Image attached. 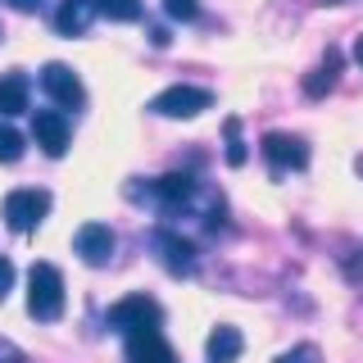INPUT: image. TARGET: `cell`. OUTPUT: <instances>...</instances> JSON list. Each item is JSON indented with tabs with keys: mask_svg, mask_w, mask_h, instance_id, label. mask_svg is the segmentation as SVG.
Returning <instances> with one entry per match:
<instances>
[{
	"mask_svg": "<svg viewBox=\"0 0 363 363\" xmlns=\"http://www.w3.org/2000/svg\"><path fill=\"white\" fill-rule=\"evenodd\" d=\"M96 14H100V0H60L55 28H60V37H82L91 23H96Z\"/></svg>",
	"mask_w": 363,
	"mask_h": 363,
	"instance_id": "30bf717a",
	"label": "cell"
},
{
	"mask_svg": "<svg viewBox=\"0 0 363 363\" xmlns=\"http://www.w3.org/2000/svg\"><path fill=\"white\" fill-rule=\"evenodd\" d=\"M113 232L105 223H82L77 227V236H73V250L82 255V264H91V268H100V264H109L113 259Z\"/></svg>",
	"mask_w": 363,
	"mask_h": 363,
	"instance_id": "52a82bcc",
	"label": "cell"
},
{
	"mask_svg": "<svg viewBox=\"0 0 363 363\" xmlns=\"http://www.w3.org/2000/svg\"><path fill=\"white\" fill-rule=\"evenodd\" d=\"M32 136H37V145L50 159H60L68 150V118H64V109H37V118H32Z\"/></svg>",
	"mask_w": 363,
	"mask_h": 363,
	"instance_id": "ba28073f",
	"label": "cell"
},
{
	"mask_svg": "<svg viewBox=\"0 0 363 363\" xmlns=\"http://www.w3.org/2000/svg\"><path fill=\"white\" fill-rule=\"evenodd\" d=\"M28 73H0V118H14L28 109Z\"/></svg>",
	"mask_w": 363,
	"mask_h": 363,
	"instance_id": "7c38bea8",
	"label": "cell"
},
{
	"mask_svg": "<svg viewBox=\"0 0 363 363\" xmlns=\"http://www.w3.org/2000/svg\"><path fill=\"white\" fill-rule=\"evenodd\" d=\"M100 14L113 23H136L141 18V0H100Z\"/></svg>",
	"mask_w": 363,
	"mask_h": 363,
	"instance_id": "2e32d148",
	"label": "cell"
},
{
	"mask_svg": "<svg viewBox=\"0 0 363 363\" xmlns=\"http://www.w3.org/2000/svg\"><path fill=\"white\" fill-rule=\"evenodd\" d=\"M196 177H186V173H164V177H159L155 182V196L159 200H164V204H173V209H177V204H191V200H196Z\"/></svg>",
	"mask_w": 363,
	"mask_h": 363,
	"instance_id": "5bb4252c",
	"label": "cell"
},
{
	"mask_svg": "<svg viewBox=\"0 0 363 363\" xmlns=\"http://www.w3.org/2000/svg\"><path fill=\"white\" fill-rule=\"evenodd\" d=\"M155 245H159V255H164V264L173 272H191V268H196V250H191V241H182V236H173V232H159Z\"/></svg>",
	"mask_w": 363,
	"mask_h": 363,
	"instance_id": "4fadbf2b",
	"label": "cell"
},
{
	"mask_svg": "<svg viewBox=\"0 0 363 363\" xmlns=\"http://www.w3.org/2000/svg\"><path fill=\"white\" fill-rule=\"evenodd\" d=\"M272 363H323V350H318V345H309V340H304V345H291L286 354H277Z\"/></svg>",
	"mask_w": 363,
	"mask_h": 363,
	"instance_id": "ac0fdd59",
	"label": "cell"
},
{
	"mask_svg": "<svg viewBox=\"0 0 363 363\" xmlns=\"http://www.w3.org/2000/svg\"><path fill=\"white\" fill-rule=\"evenodd\" d=\"M9 291H14V264H9V259H0V300H5Z\"/></svg>",
	"mask_w": 363,
	"mask_h": 363,
	"instance_id": "44dd1931",
	"label": "cell"
},
{
	"mask_svg": "<svg viewBox=\"0 0 363 363\" xmlns=\"http://www.w3.org/2000/svg\"><path fill=\"white\" fill-rule=\"evenodd\" d=\"M9 5H14V9H37L41 0H9Z\"/></svg>",
	"mask_w": 363,
	"mask_h": 363,
	"instance_id": "603a6c76",
	"label": "cell"
},
{
	"mask_svg": "<svg viewBox=\"0 0 363 363\" xmlns=\"http://www.w3.org/2000/svg\"><path fill=\"white\" fill-rule=\"evenodd\" d=\"M18 159H23V136L9 123H0V164H18Z\"/></svg>",
	"mask_w": 363,
	"mask_h": 363,
	"instance_id": "e0dca14e",
	"label": "cell"
},
{
	"mask_svg": "<svg viewBox=\"0 0 363 363\" xmlns=\"http://www.w3.org/2000/svg\"><path fill=\"white\" fill-rule=\"evenodd\" d=\"M354 60H359V64H363V37H359V41H354Z\"/></svg>",
	"mask_w": 363,
	"mask_h": 363,
	"instance_id": "cb8c5ba5",
	"label": "cell"
},
{
	"mask_svg": "<svg viewBox=\"0 0 363 363\" xmlns=\"http://www.w3.org/2000/svg\"><path fill=\"white\" fill-rule=\"evenodd\" d=\"M28 313L37 323H60L64 313V272L55 264H32L28 272Z\"/></svg>",
	"mask_w": 363,
	"mask_h": 363,
	"instance_id": "6da1fadb",
	"label": "cell"
},
{
	"mask_svg": "<svg viewBox=\"0 0 363 363\" xmlns=\"http://www.w3.org/2000/svg\"><path fill=\"white\" fill-rule=\"evenodd\" d=\"M354 168H359V173H363V155H359V164H354Z\"/></svg>",
	"mask_w": 363,
	"mask_h": 363,
	"instance_id": "d4e9b609",
	"label": "cell"
},
{
	"mask_svg": "<svg viewBox=\"0 0 363 363\" xmlns=\"http://www.w3.org/2000/svg\"><path fill=\"white\" fill-rule=\"evenodd\" d=\"M45 213H50V191H37V186H18L5 196V223L14 232H32Z\"/></svg>",
	"mask_w": 363,
	"mask_h": 363,
	"instance_id": "7a4b0ae2",
	"label": "cell"
},
{
	"mask_svg": "<svg viewBox=\"0 0 363 363\" xmlns=\"http://www.w3.org/2000/svg\"><path fill=\"white\" fill-rule=\"evenodd\" d=\"M209 105H213V96L204 86H168L150 100V109L159 118H196V113H204Z\"/></svg>",
	"mask_w": 363,
	"mask_h": 363,
	"instance_id": "3957f363",
	"label": "cell"
},
{
	"mask_svg": "<svg viewBox=\"0 0 363 363\" xmlns=\"http://www.w3.org/2000/svg\"><path fill=\"white\" fill-rule=\"evenodd\" d=\"M259 150H264V159H268L272 168H277V173H286V168H304V164H309V145H304L300 136H291V132H268Z\"/></svg>",
	"mask_w": 363,
	"mask_h": 363,
	"instance_id": "8992f818",
	"label": "cell"
},
{
	"mask_svg": "<svg viewBox=\"0 0 363 363\" xmlns=\"http://www.w3.org/2000/svg\"><path fill=\"white\" fill-rule=\"evenodd\" d=\"M159 318H164V309H159L150 295H123L109 309V327L132 336V332H145V327H159Z\"/></svg>",
	"mask_w": 363,
	"mask_h": 363,
	"instance_id": "277c9868",
	"label": "cell"
},
{
	"mask_svg": "<svg viewBox=\"0 0 363 363\" xmlns=\"http://www.w3.org/2000/svg\"><path fill=\"white\" fill-rule=\"evenodd\" d=\"M241 350H245V336H241V327H213L209 332V345H204V354H209V363H232V359H241Z\"/></svg>",
	"mask_w": 363,
	"mask_h": 363,
	"instance_id": "8fae6325",
	"label": "cell"
},
{
	"mask_svg": "<svg viewBox=\"0 0 363 363\" xmlns=\"http://www.w3.org/2000/svg\"><path fill=\"white\" fill-rule=\"evenodd\" d=\"M164 14L177 18V23H191L200 14V0H164Z\"/></svg>",
	"mask_w": 363,
	"mask_h": 363,
	"instance_id": "ffe728a7",
	"label": "cell"
},
{
	"mask_svg": "<svg viewBox=\"0 0 363 363\" xmlns=\"http://www.w3.org/2000/svg\"><path fill=\"white\" fill-rule=\"evenodd\" d=\"M128 363H177V354L159 336V327H145V332L128 336Z\"/></svg>",
	"mask_w": 363,
	"mask_h": 363,
	"instance_id": "9c48e42d",
	"label": "cell"
},
{
	"mask_svg": "<svg viewBox=\"0 0 363 363\" xmlns=\"http://www.w3.org/2000/svg\"><path fill=\"white\" fill-rule=\"evenodd\" d=\"M23 354H18V350L14 345H9V340H0V363H18Z\"/></svg>",
	"mask_w": 363,
	"mask_h": 363,
	"instance_id": "7402d4cb",
	"label": "cell"
},
{
	"mask_svg": "<svg viewBox=\"0 0 363 363\" xmlns=\"http://www.w3.org/2000/svg\"><path fill=\"white\" fill-rule=\"evenodd\" d=\"M41 91L55 100V105H64V109H73V105H82V100H86L82 77H77L68 64H60V60H50V64L41 68Z\"/></svg>",
	"mask_w": 363,
	"mask_h": 363,
	"instance_id": "5b68a950",
	"label": "cell"
},
{
	"mask_svg": "<svg viewBox=\"0 0 363 363\" xmlns=\"http://www.w3.org/2000/svg\"><path fill=\"white\" fill-rule=\"evenodd\" d=\"M336 73H340V50H327V60L313 68L309 77H304V96H327V91L336 86Z\"/></svg>",
	"mask_w": 363,
	"mask_h": 363,
	"instance_id": "9a60e30c",
	"label": "cell"
},
{
	"mask_svg": "<svg viewBox=\"0 0 363 363\" xmlns=\"http://www.w3.org/2000/svg\"><path fill=\"white\" fill-rule=\"evenodd\" d=\"M236 132H241V123L227 118V164L241 168V164H245V145H241V136H236Z\"/></svg>",
	"mask_w": 363,
	"mask_h": 363,
	"instance_id": "d6986e66",
	"label": "cell"
}]
</instances>
